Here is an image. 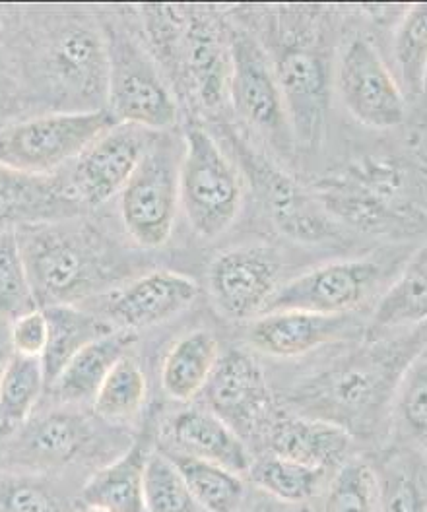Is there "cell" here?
I'll use <instances>...</instances> for the list:
<instances>
[{"label": "cell", "mask_w": 427, "mask_h": 512, "mask_svg": "<svg viewBox=\"0 0 427 512\" xmlns=\"http://www.w3.org/2000/svg\"><path fill=\"white\" fill-rule=\"evenodd\" d=\"M243 187L233 161L206 128L191 125L183 134L179 161V204L202 239H218L235 224Z\"/></svg>", "instance_id": "6"}, {"label": "cell", "mask_w": 427, "mask_h": 512, "mask_svg": "<svg viewBox=\"0 0 427 512\" xmlns=\"http://www.w3.org/2000/svg\"><path fill=\"white\" fill-rule=\"evenodd\" d=\"M0 512H70V505L39 476L6 474L0 478Z\"/></svg>", "instance_id": "38"}, {"label": "cell", "mask_w": 427, "mask_h": 512, "mask_svg": "<svg viewBox=\"0 0 427 512\" xmlns=\"http://www.w3.org/2000/svg\"><path fill=\"white\" fill-rule=\"evenodd\" d=\"M37 307L16 229H0V317L16 320Z\"/></svg>", "instance_id": "33"}, {"label": "cell", "mask_w": 427, "mask_h": 512, "mask_svg": "<svg viewBox=\"0 0 427 512\" xmlns=\"http://www.w3.org/2000/svg\"><path fill=\"white\" fill-rule=\"evenodd\" d=\"M264 49L284 97L294 146L315 152L325 140L332 70L321 33V6H276ZM264 47V45H263Z\"/></svg>", "instance_id": "1"}, {"label": "cell", "mask_w": 427, "mask_h": 512, "mask_svg": "<svg viewBox=\"0 0 427 512\" xmlns=\"http://www.w3.org/2000/svg\"><path fill=\"white\" fill-rule=\"evenodd\" d=\"M321 512H379L373 468L358 458L344 462L330 481Z\"/></svg>", "instance_id": "36"}, {"label": "cell", "mask_w": 427, "mask_h": 512, "mask_svg": "<svg viewBox=\"0 0 427 512\" xmlns=\"http://www.w3.org/2000/svg\"><path fill=\"white\" fill-rule=\"evenodd\" d=\"M398 344L369 340L305 381L294 396L299 416L329 421L350 435L375 427L404 369L422 352L408 353Z\"/></svg>", "instance_id": "3"}, {"label": "cell", "mask_w": 427, "mask_h": 512, "mask_svg": "<svg viewBox=\"0 0 427 512\" xmlns=\"http://www.w3.org/2000/svg\"><path fill=\"white\" fill-rule=\"evenodd\" d=\"M88 512H105V511H99V509H90Z\"/></svg>", "instance_id": "43"}, {"label": "cell", "mask_w": 427, "mask_h": 512, "mask_svg": "<svg viewBox=\"0 0 427 512\" xmlns=\"http://www.w3.org/2000/svg\"><path fill=\"white\" fill-rule=\"evenodd\" d=\"M12 454L16 462L33 472L66 468L84 454H90L96 441V427L90 417L66 406L32 417L20 431Z\"/></svg>", "instance_id": "18"}, {"label": "cell", "mask_w": 427, "mask_h": 512, "mask_svg": "<svg viewBox=\"0 0 427 512\" xmlns=\"http://www.w3.org/2000/svg\"><path fill=\"white\" fill-rule=\"evenodd\" d=\"M43 313L49 326L47 348L41 355L47 386L82 348L115 330L107 320L82 311L76 305H51L43 307Z\"/></svg>", "instance_id": "27"}, {"label": "cell", "mask_w": 427, "mask_h": 512, "mask_svg": "<svg viewBox=\"0 0 427 512\" xmlns=\"http://www.w3.org/2000/svg\"><path fill=\"white\" fill-rule=\"evenodd\" d=\"M14 12L12 6H0V30L6 28V22H8V14Z\"/></svg>", "instance_id": "42"}, {"label": "cell", "mask_w": 427, "mask_h": 512, "mask_svg": "<svg viewBox=\"0 0 427 512\" xmlns=\"http://www.w3.org/2000/svg\"><path fill=\"white\" fill-rule=\"evenodd\" d=\"M427 315V253L420 247L387 289L369 322V340H385L391 332L418 328Z\"/></svg>", "instance_id": "25"}, {"label": "cell", "mask_w": 427, "mask_h": 512, "mask_svg": "<svg viewBox=\"0 0 427 512\" xmlns=\"http://www.w3.org/2000/svg\"><path fill=\"white\" fill-rule=\"evenodd\" d=\"M47 338H49V326H47L43 309H35L32 313H26L12 320L10 344L16 355L41 359V355L47 348Z\"/></svg>", "instance_id": "39"}, {"label": "cell", "mask_w": 427, "mask_h": 512, "mask_svg": "<svg viewBox=\"0 0 427 512\" xmlns=\"http://www.w3.org/2000/svg\"><path fill=\"white\" fill-rule=\"evenodd\" d=\"M230 101L235 113L280 154H290L294 138L284 97L263 43L237 26H228Z\"/></svg>", "instance_id": "8"}, {"label": "cell", "mask_w": 427, "mask_h": 512, "mask_svg": "<svg viewBox=\"0 0 427 512\" xmlns=\"http://www.w3.org/2000/svg\"><path fill=\"white\" fill-rule=\"evenodd\" d=\"M117 125L107 109L51 111L0 127V167L49 177Z\"/></svg>", "instance_id": "7"}, {"label": "cell", "mask_w": 427, "mask_h": 512, "mask_svg": "<svg viewBox=\"0 0 427 512\" xmlns=\"http://www.w3.org/2000/svg\"><path fill=\"white\" fill-rule=\"evenodd\" d=\"M282 260L268 245H243L216 256L208 268V289L226 319L253 320L263 315L280 288Z\"/></svg>", "instance_id": "15"}, {"label": "cell", "mask_w": 427, "mask_h": 512, "mask_svg": "<svg viewBox=\"0 0 427 512\" xmlns=\"http://www.w3.org/2000/svg\"><path fill=\"white\" fill-rule=\"evenodd\" d=\"M179 160L162 134L132 173L121 194V220L142 249H160L169 241L179 208Z\"/></svg>", "instance_id": "9"}, {"label": "cell", "mask_w": 427, "mask_h": 512, "mask_svg": "<svg viewBox=\"0 0 427 512\" xmlns=\"http://www.w3.org/2000/svg\"><path fill=\"white\" fill-rule=\"evenodd\" d=\"M350 443L348 431L315 417L280 416L268 423L272 454L309 468L329 470L346 456Z\"/></svg>", "instance_id": "21"}, {"label": "cell", "mask_w": 427, "mask_h": 512, "mask_svg": "<svg viewBox=\"0 0 427 512\" xmlns=\"http://www.w3.org/2000/svg\"><path fill=\"white\" fill-rule=\"evenodd\" d=\"M251 481L276 501L299 505L317 495L327 470L309 468L280 456H264L249 468Z\"/></svg>", "instance_id": "32"}, {"label": "cell", "mask_w": 427, "mask_h": 512, "mask_svg": "<svg viewBox=\"0 0 427 512\" xmlns=\"http://www.w3.org/2000/svg\"><path fill=\"white\" fill-rule=\"evenodd\" d=\"M396 416L404 433L418 443H426L427 433V363L426 350L418 353L404 369L396 384Z\"/></svg>", "instance_id": "37"}, {"label": "cell", "mask_w": 427, "mask_h": 512, "mask_svg": "<svg viewBox=\"0 0 427 512\" xmlns=\"http://www.w3.org/2000/svg\"><path fill=\"white\" fill-rule=\"evenodd\" d=\"M107 111L119 125L164 132L177 123V101L144 43L115 22L103 26Z\"/></svg>", "instance_id": "5"}, {"label": "cell", "mask_w": 427, "mask_h": 512, "mask_svg": "<svg viewBox=\"0 0 427 512\" xmlns=\"http://www.w3.org/2000/svg\"><path fill=\"white\" fill-rule=\"evenodd\" d=\"M228 26L212 6H187L185 26L169 74L179 76L208 113L230 101Z\"/></svg>", "instance_id": "12"}, {"label": "cell", "mask_w": 427, "mask_h": 512, "mask_svg": "<svg viewBox=\"0 0 427 512\" xmlns=\"http://www.w3.org/2000/svg\"><path fill=\"white\" fill-rule=\"evenodd\" d=\"M251 512H305L303 509H299L297 505H290V503H282V501H276V499H272V501H268V503H263V505H259L257 509H253Z\"/></svg>", "instance_id": "41"}, {"label": "cell", "mask_w": 427, "mask_h": 512, "mask_svg": "<svg viewBox=\"0 0 427 512\" xmlns=\"http://www.w3.org/2000/svg\"><path fill=\"white\" fill-rule=\"evenodd\" d=\"M185 481L202 512H241L245 483L226 468L198 460L183 452H164Z\"/></svg>", "instance_id": "29"}, {"label": "cell", "mask_w": 427, "mask_h": 512, "mask_svg": "<svg viewBox=\"0 0 427 512\" xmlns=\"http://www.w3.org/2000/svg\"><path fill=\"white\" fill-rule=\"evenodd\" d=\"M198 297V284L173 270H152L131 284L113 289L103 305L101 319L115 330L138 332L181 315Z\"/></svg>", "instance_id": "17"}, {"label": "cell", "mask_w": 427, "mask_h": 512, "mask_svg": "<svg viewBox=\"0 0 427 512\" xmlns=\"http://www.w3.org/2000/svg\"><path fill=\"white\" fill-rule=\"evenodd\" d=\"M235 154L245 169L253 189L270 216V222L288 239L297 243H325L338 239L336 222L317 202L315 194L305 191L286 171L249 148L237 136H230Z\"/></svg>", "instance_id": "11"}, {"label": "cell", "mask_w": 427, "mask_h": 512, "mask_svg": "<svg viewBox=\"0 0 427 512\" xmlns=\"http://www.w3.org/2000/svg\"><path fill=\"white\" fill-rule=\"evenodd\" d=\"M162 132L113 125L72 161L66 185L82 206H99L123 191Z\"/></svg>", "instance_id": "14"}, {"label": "cell", "mask_w": 427, "mask_h": 512, "mask_svg": "<svg viewBox=\"0 0 427 512\" xmlns=\"http://www.w3.org/2000/svg\"><path fill=\"white\" fill-rule=\"evenodd\" d=\"M206 410L243 437L270 421V392L263 371L249 353L230 350L220 355L202 388Z\"/></svg>", "instance_id": "16"}, {"label": "cell", "mask_w": 427, "mask_h": 512, "mask_svg": "<svg viewBox=\"0 0 427 512\" xmlns=\"http://www.w3.org/2000/svg\"><path fill=\"white\" fill-rule=\"evenodd\" d=\"M144 511L202 512L173 462L160 450H152L146 464Z\"/></svg>", "instance_id": "35"}, {"label": "cell", "mask_w": 427, "mask_h": 512, "mask_svg": "<svg viewBox=\"0 0 427 512\" xmlns=\"http://www.w3.org/2000/svg\"><path fill=\"white\" fill-rule=\"evenodd\" d=\"M4 363H6V361H4ZM4 363H2V365H0V373H2V367H4Z\"/></svg>", "instance_id": "44"}, {"label": "cell", "mask_w": 427, "mask_h": 512, "mask_svg": "<svg viewBox=\"0 0 427 512\" xmlns=\"http://www.w3.org/2000/svg\"><path fill=\"white\" fill-rule=\"evenodd\" d=\"M377 478L379 512H426V468L396 458Z\"/></svg>", "instance_id": "34"}, {"label": "cell", "mask_w": 427, "mask_h": 512, "mask_svg": "<svg viewBox=\"0 0 427 512\" xmlns=\"http://www.w3.org/2000/svg\"><path fill=\"white\" fill-rule=\"evenodd\" d=\"M20 103V82L14 76L10 61L0 49V123L6 121Z\"/></svg>", "instance_id": "40"}, {"label": "cell", "mask_w": 427, "mask_h": 512, "mask_svg": "<svg viewBox=\"0 0 427 512\" xmlns=\"http://www.w3.org/2000/svg\"><path fill=\"white\" fill-rule=\"evenodd\" d=\"M348 328L350 315L268 311L251 320L247 342L268 357L292 359L338 340Z\"/></svg>", "instance_id": "19"}, {"label": "cell", "mask_w": 427, "mask_h": 512, "mask_svg": "<svg viewBox=\"0 0 427 512\" xmlns=\"http://www.w3.org/2000/svg\"><path fill=\"white\" fill-rule=\"evenodd\" d=\"M37 307L76 305L123 276L115 247L88 224L70 220L16 227Z\"/></svg>", "instance_id": "2"}, {"label": "cell", "mask_w": 427, "mask_h": 512, "mask_svg": "<svg viewBox=\"0 0 427 512\" xmlns=\"http://www.w3.org/2000/svg\"><path fill=\"white\" fill-rule=\"evenodd\" d=\"M150 454L148 437L136 439L84 485V505L105 512H144V474Z\"/></svg>", "instance_id": "23"}, {"label": "cell", "mask_w": 427, "mask_h": 512, "mask_svg": "<svg viewBox=\"0 0 427 512\" xmlns=\"http://www.w3.org/2000/svg\"><path fill=\"white\" fill-rule=\"evenodd\" d=\"M393 59L398 86L404 97H420L426 92L427 6L412 4L404 10L393 35Z\"/></svg>", "instance_id": "31"}, {"label": "cell", "mask_w": 427, "mask_h": 512, "mask_svg": "<svg viewBox=\"0 0 427 512\" xmlns=\"http://www.w3.org/2000/svg\"><path fill=\"white\" fill-rule=\"evenodd\" d=\"M148 381L140 363L125 355L105 377L94 396V414L99 421L121 427L129 425L144 410Z\"/></svg>", "instance_id": "30"}, {"label": "cell", "mask_w": 427, "mask_h": 512, "mask_svg": "<svg viewBox=\"0 0 427 512\" xmlns=\"http://www.w3.org/2000/svg\"><path fill=\"white\" fill-rule=\"evenodd\" d=\"M41 86L59 111H101L107 105V49L98 26L61 20L43 35L35 57Z\"/></svg>", "instance_id": "4"}, {"label": "cell", "mask_w": 427, "mask_h": 512, "mask_svg": "<svg viewBox=\"0 0 427 512\" xmlns=\"http://www.w3.org/2000/svg\"><path fill=\"white\" fill-rule=\"evenodd\" d=\"M220 359V342L208 330H195L179 338L162 363V388L171 400L189 402L202 392Z\"/></svg>", "instance_id": "26"}, {"label": "cell", "mask_w": 427, "mask_h": 512, "mask_svg": "<svg viewBox=\"0 0 427 512\" xmlns=\"http://www.w3.org/2000/svg\"><path fill=\"white\" fill-rule=\"evenodd\" d=\"M82 204L74 198L65 179L18 173L0 167V227L49 224L70 220Z\"/></svg>", "instance_id": "20"}, {"label": "cell", "mask_w": 427, "mask_h": 512, "mask_svg": "<svg viewBox=\"0 0 427 512\" xmlns=\"http://www.w3.org/2000/svg\"><path fill=\"white\" fill-rule=\"evenodd\" d=\"M134 340V332L113 330L111 334L88 344L66 363L49 388L65 406L92 402L109 371L129 355Z\"/></svg>", "instance_id": "24"}, {"label": "cell", "mask_w": 427, "mask_h": 512, "mask_svg": "<svg viewBox=\"0 0 427 512\" xmlns=\"http://www.w3.org/2000/svg\"><path fill=\"white\" fill-rule=\"evenodd\" d=\"M169 439L177 452L206 460L233 474H247L253 460L243 439L206 408L183 410L169 423Z\"/></svg>", "instance_id": "22"}, {"label": "cell", "mask_w": 427, "mask_h": 512, "mask_svg": "<svg viewBox=\"0 0 427 512\" xmlns=\"http://www.w3.org/2000/svg\"><path fill=\"white\" fill-rule=\"evenodd\" d=\"M334 84L348 113L365 127L391 130L406 121V97L395 74L365 35L350 37L342 47Z\"/></svg>", "instance_id": "10"}, {"label": "cell", "mask_w": 427, "mask_h": 512, "mask_svg": "<svg viewBox=\"0 0 427 512\" xmlns=\"http://www.w3.org/2000/svg\"><path fill=\"white\" fill-rule=\"evenodd\" d=\"M41 359L12 353L0 373V437L16 435L35 412L43 394Z\"/></svg>", "instance_id": "28"}, {"label": "cell", "mask_w": 427, "mask_h": 512, "mask_svg": "<svg viewBox=\"0 0 427 512\" xmlns=\"http://www.w3.org/2000/svg\"><path fill=\"white\" fill-rule=\"evenodd\" d=\"M383 278V266L369 258H348L301 274L268 301V311L350 315L369 299Z\"/></svg>", "instance_id": "13"}]
</instances>
